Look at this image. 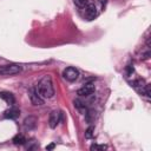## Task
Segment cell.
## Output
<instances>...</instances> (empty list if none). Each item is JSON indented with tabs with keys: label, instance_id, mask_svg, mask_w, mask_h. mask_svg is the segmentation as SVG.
I'll return each instance as SVG.
<instances>
[{
	"label": "cell",
	"instance_id": "cell-1",
	"mask_svg": "<svg viewBox=\"0 0 151 151\" xmlns=\"http://www.w3.org/2000/svg\"><path fill=\"white\" fill-rule=\"evenodd\" d=\"M37 91L42 98H52L54 96V87L50 76H45L37 85Z\"/></svg>",
	"mask_w": 151,
	"mask_h": 151
},
{
	"label": "cell",
	"instance_id": "cell-2",
	"mask_svg": "<svg viewBox=\"0 0 151 151\" xmlns=\"http://www.w3.org/2000/svg\"><path fill=\"white\" fill-rule=\"evenodd\" d=\"M21 71V66L18 64H8L0 66V74L1 76H14Z\"/></svg>",
	"mask_w": 151,
	"mask_h": 151
},
{
	"label": "cell",
	"instance_id": "cell-3",
	"mask_svg": "<svg viewBox=\"0 0 151 151\" xmlns=\"http://www.w3.org/2000/svg\"><path fill=\"white\" fill-rule=\"evenodd\" d=\"M83 9H84V18L86 20H93L98 15V8H97L96 4H93V2L88 1V4Z\"/></svg>",
	"mask_w": 151,
	"mask_h": 151
},
{
	"label": "cell",
	"instance_id": "cell-4",
	"mask_svg": "<svg viewBox=\"0 0 151 151\" xmlns=\"http://www.w3.org/2000/svg\"><path fill=\"white\" fill-rule=\"evenodd\" d=\"M28 97H29V99H31V103H32L34 106H40V105L44 104V98L38 93V91H37L35 87L29 88V91H28Z\"/></svg>",
	"mask_w": 151,
	"mask_h": 151
},
{
	"label": "cell",
	"instance_id": "cell-5",
	"mask_svg": "<svg viewBox=\"0 0 151 151\" xmlns=\"http://www.w3.org/2000/svg\"><path fill=\"white\" fill-rule=\"evenodd\" d=\"M63 77L67 80V81H74L78 79L79 77V71L76 67H66L63 71Z\"/></svg>",
	"mask_w": 151,
	"mask_h": 151
},
{
	"label": "cell",
	"instance_id": "cell-6",
	"mask_svg": "<svg viewBox=\"0 0 151 151\" xmlns=\"http://www.w3.org/2000/svg\"><path fill=\"white\" fill-rule=\"evenodd\" d=\"M63 119V113L61 111H58V110H53L51 113H50V118H48V124L52 129L57 127V125L61 122Z\"/></svg>",
	"mask_w": 151,
	"mask_h": 151
},
{
	"label": "cell",
	"instance_id": "cell-7",
	"mask_svg": "<svg viewBox=\"0 0 151 151\" xmlns=\"http://www.w3.org/2000/svg\"><path fill=\"white\" fill-rule=\"evenodd\" d=\"M94 90H96L94 84L87 83V84H85L84 86H81V87L77 91V94H78L79 97H88V96H91V94L94 92Z\"/></svg>",
	"mask_w": 151,
	"mask_h": 151
},
{
	"label": "cell",
	"instance_id": "cell-8",
	"mask_svg": "<svg viewBox=\"0 0 151 151\" xmlns=\"http://www.w3.org/2000/svg\"><path fill=\"white\" fill-rule=\"evenodd\" d=\"M20 116V110L17 107H11L4 112V117L7 119H15Z\"/></svg>",
	"mask_w": 151,
	"mask_h": 151
},
{
	"label": "cell",
	"instance_id": "cell-9",
	"mask_svg": "<svg viewBox=\"0 0 151 151\" xmlns=\"http://www.w3.org/2000/svg\"><path fill=\"white\" fill-rule=\"evenodd\" d=\"M37 123H38L37 118L33 117V116H29L24 120V126H25L26 130H33L37 126Z\"/></svg>",
	"mask_w": 151,
	"mask_h": 151
},
{
	"label": "cell",
	"instance_id": "cell-10",
	"mask_svg": "<svg viewBox=\"0 0 151 151\" xmlns=\"http://www.w3.org/2000/svg\"><path fill=\"white\" fill-rule=\"evenodd\" d=\"M0 98L2 100H5L7 104H9V105H13L15 103V98H14V96L11 92H6V91L0 92Z\"/></svg>",
	"mask_w": 151,
	"mask_h": 151
},
{
	"label": "cell",
	"instance_id": "cell-11",
	"mask_svg": "<svg viewBox=\"0 0 151 151\" xmlns=\"http://www.w3.org/2000/svg\"><path fill=\"white\" fill-rule=\"evenodd\" d=\"M74 106H76V107L78 109V111H80L81 113H86V112H87L85 104H84L81 100H79V99H76V100H74Z\"/></svg>",
	"mask_w": 151,
	"mask_h": 151
},
{
	"label": "cell",
	"instance_id": "cell-12",
	"mask_svg": "<svg viewBox=\"0 0 151 151\" xmlns=\"http://www.w3.org/2000/svg\"><path fill=\"white\" fill-rule=\"evenodd\" d=\"M15 145H24L25 143H26V138L22 136V134H17V136H14V138H13V140H12Z\"/></svg>",
	"mask_w": 151,
	"mask_h": 151
},
{
	"label": "cell",
	"instance_id": "cell-13",
	"mask_svg": "<svg viewBox=\"0 0 151 151\" xmlns=\"http://www.w3.org/2000/svg\"><path fill=\"white\" fill-rule=\"evenodd\" d=\"M73 2H74L76 6H78L79 8H84V7L88 4V0H73Z\"/></svg>",
	"mask_w": 151,
	"mask_h": 151
},
{
	"label": "cell",
	"instance_id": "cell-14",
	"mask_svg": "<svg viewBox=\"0 0 151 151\" xmlns=\"http://www.w3.org/2000/svg\"><path fill=\"white\" fill-rule=\"evenodd\" d=\"M106 147H107L106 145H98V144H93V145L90 146V149H91V150H94V151H103V150H105Z\"/></svg>",
	"mask_w": 151,
	"mask_h": 151
},
{
	"label": "cell",
	"instance_id": "cell-15",
	"mask_svg": "<svg viewBox=\"0 0 151 151\" xmlns=\"http://www.w3.org/2000/svg\"><path fill=\"white\" fill-rule=\"evenodd\" d=\"M93 131H94V127H93V126H90V127L86 130V132H85V137H86L87 139L92 138V137H93Z\"/></svg>",
	"mask_w": 151,
	"mask_h": 151
},
{
	"label": "cell",
	"instance_id": "cell-16",
	"mask_svg": "<svg viewBox=\"0 0 151 151\" xmlns=\"http://www.w3.org/2000/svg\"><path fill=\"white\" fill-rule=\"evenodd\" d=\"M52 149H54V144H50L48 146H46V150H52Z\"/></svg>",
	"mask_w": 151,
	"mask_h": 151
}]
</instances>
